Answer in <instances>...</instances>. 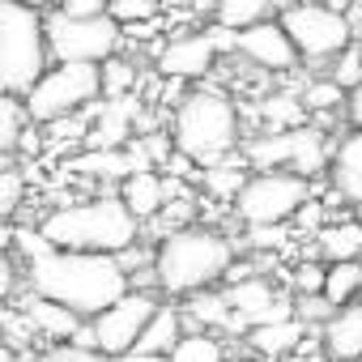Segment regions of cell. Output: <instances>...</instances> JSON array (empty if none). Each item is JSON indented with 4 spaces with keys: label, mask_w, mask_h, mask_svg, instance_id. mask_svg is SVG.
I'll return each instance as SVG.
<instances>
[{
    "label": "cell",
    "mask_w": 362,
    "mask_h": 362,
    "mask_svg": "<svg viewBox=\"0 0 362 362\" xmlns=\"http://www.w3.org/2000/svg\"><path fill=\"white\" fill-rule=\"evenodd\" d=\"M22 286L64 303L81 320L98 315L128 290V273L119 256L111 252H69V247H47L43 256L22 264Z\"/></svg>",
    "instance_id": "1"
},
{
    "label": "cell",
    "mask_w": 362,
    "mask_h": 362,
    "mask_svg": "<svg viewBox=\"0 0 362 362\" xmlns=\"http://www.w3.org/2000/svg\"><path fill=\"white\" fill-rule=\"evenodd\" d=\"M235 260V243L205 222L175 226L153 239V286L162 298H188L205 286H222Z\"/></svg>",
    "instance_id": "2"
},
{
    "label": "cell",
    "mask_w": 362,
    "mask_h": 362,
    "mask_svg": "<svg viewBox=\"0 0 362 362\" xmlns=\"http://www.w3.org/2000/svg\"><path fill=\"white\" fill-rule=\"evenodd\" d=\"M170 145L179 153H188L197 166H214L230 158L243 145V119H239L235 98L218 86L179 94L170 111Z\"/></svg>",
    "instance_id": "3"
},
{
    "label": "cell",
    "mask_w": 362,
    "mask_h": 362,
    "mask_svg": "<svg viewBox=\"0 0 362 362\" xmlns=\"http://www.w3.org/2000/svg\"><path fill=\"white\" fill-rule=\"evenodd\" d=\"M43 239L52 247H69V252H111L119 256L124 247H132L141 239V222L128 214V205L115 197H90V201H69L60 209H52L39 222Z\"/></svg>",
    "instance_id": "4"
},
{
    "label": "cell",
    "mask_w": 362,
    "mask_h": 362,
    "mask_svg": "<svg viewBox=\"0 0 362 362\" xmlns=\"http://www.w3.org/2000/svg\"><path fill=\"white\" fill-rule=\"evenodd\" d=\"M52 64L43 13L18 0H0V90L26 94Z\"/></svg>",
    "instance_id": "5"
},
{
    "label": "cell",
    "mask_w": 362,
    "mask_h": 362,
    "mask_svg": "<svg viewBox=\"0 0 362 362\" xmlns=\"http://www.w3.org/2000/svg\"><path fill=\"white\" fill-rule=\"evenodd\" d=\"M98 98H103L98 64H81V60H52L43 69V77L22 94L35 128L64 119V115H77V111H90Z\"/></svg>",
    "instance_id": "6"
},
{
    "label": "cell",
    "mask_w": 362,
    "mask_h": 362,
    "mask_svg": "<svg viewBox=\"0 0 362 362\" xmlns=\"http://www.w3.org/2000/svg\"><path fill=\"white\" fill-rule=\"evenodd\" d=\"M277 18H281V26L290 35L294 52H298V60L311 64V69H324L341 47H349L358 39L354 13L332 9L324 0H294V5L277 9Z\"/></svg>",
    "instance_id": "7"
},
{
    "label": "cell",
    "mask_w": 362,
    "mask_h": 362,
    "mask_svg": "<svg viewBox=\"0 0 362 362\" xmlns=\"http://www.w3.org/2000/svg\"><path fill=\"white\" fill-rule=\"evenodd\" d=\"M311 192H315V179H303L294 170H252L230 201V214L243 226H281L294 218V209Z\"/></svg>",
    "instance_id": "8"
},
{
    "label": "cell",
    "mask_w": 362,
    "mask_h": 362,
    "mask_svg": "<svg viewBox=\"0 0 362 362\" xmlns=\"http://www.w3.org/2000/svg\"><path fill=\"white\" fill-rule=\"evenodd\" d=\"M43 30H47V52L52 60H81V64H103L107 56L124 52V30L119 22H111L107 13L98 18H69L60 9L43 13Z\"/></svg>",
    "instance_id": "9"
},
{
    "label": "cell",
    "mask_w": 362,
    "mask_h": 362,
    "mask_svg": "<svg viewBox=\"0 0 362 362\" xmlns=\"http://www.w3.org/2000/svg\"><path fill=\"white\" fill-rule=\"evenodd\" d=\"M158 290H141V286H128L111 307H103L98 315H90V328H94V349H103L107 358H124L132 345H136V337H141V328H145V320L153 315V307H158Z\"/></svg>",
    "instance_id": "10"
},
{
    "label": "cell",
    "mask_w": 362,
    "mask_h": 362,
    "mask_svg": "<svg viewBox=\"0 0 362 362\" xmlns=\"http://www.w3.org/2000/svg\"><path fill=\"white\" fill-rule=\"evenodd\" d=\"M230 60H239V64H247V69H256V73H264V77H286V73H294V69L303 64L277 13H273V18H260V22H252V26H243L239 39H235V56H230Z\"/></svg>",
    "instance_id": "11"
},
{
    "label": "cell",
    "mask_w": 362,
    "mask_h": 362,
    "mask_svg": "<svg viewBox=\"0 0 362 362\" xmlns=\"http://www.w3.org/2000/svg\"><path fill=\"white\" fill-rule=\"evenodd\" d=\"M222 56L214 52L209 35L205 30H179V35H166L153 52V69L158 77L166 81H209L218 73Z\"/></svg>",
    "instance_id": "12"
},
{
    "label": "cell",
    "mask_w": 362,
    "mask_h": 362,
    "mask_svg": "<svg viewBox=\"0 0 362 362\" xmlns=\"http://www.w3.org/2000/svg\"><path fill=\"white\" fill-rule=\"evenodd\" d=\"M222 290H226L235 328H243V332H247L252 324H269V320L294 315V294H281L273 281H264V273L243 277V281H230V286H222Z\"/></svg>",
    "instance_id": "13"
},
{
    "label": "cell",
    "mask_w": 362,
    "mask_h": 362,
    "mask_svg": "<svg viewBox=\"0 0 362 362\" xmlns=\"http://www.w3.org/2000/svg\"><path fill=\"white\" fill-rule=\"evenodd\" d=\"M324 175H328V188L345 205H362V128H349L332 141V158Z\"/></svg>",
    "instance_id": "14"
},
{
    "label": "cell",
    "mask_w": 362,
    "mask_h": 362,
    "mask_svg": "<svg viewBox=\"0 0 362 362\" xmlns=\"http://www.w3.org/2000/svg\"><path fill=\"white\" fill-rule=\"evenodd\" d=\"M320 345L332 362H358L362 358V294L341 303L320 324Z\"/></svg>",
    "instance_id": "15"
},
{
    "label": "cell",
    "mask_w": 362,
    "mask_h": 362,
    "mask_svg": "<svg viewBox=\"0 0 362 362\" xmlns=\"http://www.w3.org/2000/svg\"><path fill=\"white\" fill-rule=\"evenodd\" d=\"M119 201L128 205V214L145 226V222H153L158 214H162V205H166V175L158 170V166H136V170H128L124 179H119Z\"/></svg>",
    "instance_id": "16"
},
{
    "label": "cell",
    "mask_w": 362,
    "mask_h": 362,
    "mask_svg": "<svg viewBox=\"0 0 362 362\" xmlns=\"http://www.w3.org/2000/svg\"><path fill=\"white\" fill-rule=\"evenodd\" d=\"M307 341V324L298 315H286V320H269V324H252L247 328V349L264 362H281L290 358L294 349H303Z\"/></svg>",
    "instance_id": "17"
},
{
    "label": "cell",
    "mask_w": 362,
    "mask_h": 362,
    "mask_svg": "<svg viewBox=\"0 0 362 362\" xmlns=\"http://www.w3.org/2000/svg\"><path fill=\"white\" fill-rule=\"evenodd\" d=\"M18 311L26 315V324L35 328V337H47V341H69V337L77 332V324H81V315H77V311H69L64 303L43 298V294H35V290H26V294H22Z\"/></svg>",
    "instance_id": "18"
},
{
    "label": "cell",
    "mask_w": 362,
    "mask_h": 362,
    "mask_svg": "<svg viewBox=\"0 0 362 362\" xmlns=\"http://www.w3.org/2000/svg\"><path fill=\"white\" fill-rule=\"evenodd\" d=\"M184 328H188V320H184V307H175V298H158V307H153V315L145 320V328H141V337H136V345L132 349H141V354H170V345L184 337Z\"/></svg>",
    "instance_id": "19"
},
{
    "label": "cell",
    "mask_w": 362,
    "mask_h": 362,
    "mask_svg": "<svg viewBox=\"0 0 362 362\" xmlns=\"http://www.w3.org/2000/svg\"><path fill=\"white\" fill-rule=\"evenodd\" d=\"M315 252L328 260H358L362 256V222L358 218H345V222H324L315 235Z\"/></svg>",
    "instance_id": "20"
},
{
    "label": "cell",
    "mask_w": 362,
    "mask_h": 362,
    "mask_svg": "<svg viewBox=\"0 0 362 362\" xmlns=\"http://www.w3.org/2000/svg\"><path fill=\"white\" fill-rule=\"evenodd\" d=\"M184 320L192 328H235V315H230V303H226V290L222 286H205L197 294H188V307H184Z\"/></svg>",
    "instance_id": "21"
},
{
    "label": "cell",
    "mask_w": 362,
    "mask_h": 362,
    "mask_svg": "<svg viewBox=\"0 0 362 362\" xmlns=\"http://www.w3.org/2000/svg\"><path fill=\"white\" fill-rule=\"evenodd\" d=\"M252 175V166L243 162V153L235 158H222V162H214V166H201V184H205V197L209 201H218V205H230L235 201V192L243 188V179Z\"/></svg>",
    "instance_id": "22"
},
{
    "label": "cell",
    "mask_w": 362,
    "mask_h": 362,
    "mask_svg": "<svg viewBox=\"0 0 362 362\" xmlns=\"http://www.w3.org/2000/svg\"><path fill=\"white\" fill-rule=\"evenodd\" d=\"M256 119H260V128L277 132V128H298V124H307L311 115H307L298 90H277V94H264V98H260Z\"/></svg>",
    "instance_id": "23"
},
{
    "label": "cell",
    "mask_w": 362,
    "mask_h": 362,
    "mask_svg": "<svg viewBox=\"0 0 362 362\" xmlns=\"http://www.w3.org/2000/svg\"><path fill=\"white\" fill-rule=\"evenodd\" d=\"M166 362H226V341L209 328H184L166 354Z\"/></svg>",
    "instance_id": "24"
},
{
    "label": "cell",
    "mask_w": 362,
    "mask_h": 362,
    "mask_svg": "<svg viewBox=\"0 0 362 362\" xmlns=\"http://www.w3.org/2000/svg\"><path fill=\"white\" fill-rule=\"evenodd\" d=\"M332 307L349 303L362 294V256L358 260H328L324 264V290H320Z\"/></svg>",
    "instance_id": "25"
},
{
    "label": "cell",
    "mask_w": 362,
    "mask_h": 362,
    "mask_svg": "<svg viewBox=\"0 0 362 362\" xmlns=\"http://www.w3.org/2000/svg\"><path fill=\"white\" fill-rule=\"evenodd\" d=\"M98 77H103V98H124V94H136L141 86V64L128 56V52H115L98 64Z\"/></svg>",
    "instance_id": "26"
},
{
    "label": "cell",
    "mask_w": 362,
    "mask_h": 362,
    "mask_svg": "<svg viewBox=\"0 0 362 362\" xmlns=\"http://www.w3.org/2000/svg\"><path fill=\"white\" fill-rule=\"evenodd\" d=\"M26 132H30V111H26L22 94H5V90H0V153L22 149Z\"/></svg>",
    "instance_id": "27"
},
{
    "label": "cell",
    "mask_w": 362,
    "mask_h": 362,
    "mask_svg": "<svg viewBox=\"0 0 362 362\" xmlns=\"http://www.w3.org/2000/svg\"><path fill=\"white\" fill-rule=\"evenodd\" d=\"M273 13H277L273 0H218L214 5V22H222L230 30H243V26L260 22V18H273Z\"/></svg>",
    "instance_id": "28"
},
{
    "label": "cell",
    "mask_w": 362,
    "mask_h": 362,
    "mask_svg": "<svg viewBox=\"0 0 362 362\" xmlns=\"http://www.w3.org/2000/svg\"><path fill=\"white\" fill-rule=\"evenodd\" d=\"M298 98L307 107V115H337L345 107V90L324 73V77H311L307 86H298Z\"/></svg>",
    "instance_id": "29"
},
{
    "label": "cell",
    "mask_w": 362,
    "mask_h": 362,
    "mask_svg": "<svg viewBox=\"0 0 362 362\" xmlns=\"http://www.w3.org/2000/svg\"><path fill=\"white\" fill-rule=\"evenodd\" d=\"M107 18L119 22V30L153 26L162 18V0H107Z\"/></svg>",
    "instance_id": "30"
},
{
    "label": "cell",
    "mask_w": 362,
    "mask_h": 362,
    "mask_svg": "<svg viewBox=\"0 0 362 362\" xmlns=\"http://www.w3.org/2000/svg\"><path fill=\"white\" fill-rule=\"evenodd\" d=\"M26 205V175L18 166H0V226L13 222Z\"/></svg>",
    "instance_id": "31"
},
{
    "label": "cell",
    "mask_w": 362,
    "mask_h": 362,
    "mask_svg": "<svg viewBox=\"0 0 362 362\" xmlns=\"http://www.w3.org/2000/svg\"><path fill=\"white\" fill-rule=\"evenodd\" d=\"M324 73H328V77H332V81H337L345 94H349V90L362 81V43L354 39L349 47H341V52H337V56L324 64Z\"/></svg>",
    "instance_id": "32"
},
{
    "label": "cell",
    "mask_w": 362,
    "mask_h": 362,
    "mask_svg": "<svg viewBox=\"0 0 362 362\" xmlns=\"http://www.w3.org/2000/svg\"><path fill=\"white\" fill-rule=\"evenodd\" d=\"M18 290H22V260L13 252V239L0 230V303L13 298Z\"/></svg>",
    "instance_id": "33"
},
{
    "label": "cell",
    "mask_w": 362,
    "mask_h": 362,
    "mask_svg": "<svg viewBox=\"0 0 362 362\" xmlns=\"http://www.w3.org/2000/svg\"><path fill=\"white\" fill-rule=\"evenodd\" d=\"M30 362H111L103 349H86V345H73V341H60V345H47L39 349Z\"/></svg>",
    "instance_id": "34"
},
{
    "label": "cell",
    "mask_w": 362,
    "mask_h": 362,
    "mask_svg": "<svg viewBox=\"0 0 362 362\" xmlns=\"http://www.w3.org/2000/svg\"><path fill=\"white\" fill-rule=\"evenodd\" d=\"M332 311H337V307H332L324 294H294V315H298L303 324H315V328H320Z\"/></svg>",
    "instance_id": "35"
},
{
    "label": "cell",
    "mask_w": 362,
    "mask_h": 362,
    "mask_svg": "<svg viewBox=\"0 0 362 362\" xmlns=\"http://www.w3.org/2000/svg\"><path fill=\"white\" fill-rule=\"evenodd\" d=\"M290 286H294V294H320V290H324V264H315V260L294 264Z\"/></svg>",
    "instance_id": "36"
},
{
    "label": "cell",
    "mask_w": 362,
    "mask_h": 362,
    "mask_svg": "<svg viewBox=\"0 0 362 362\" xmlns=\"http://www.w3.org/2000/svg\"><path fill=\"white\" fill-rule=\"evenodd\" d=\"M52 9H60L69 18H98V13H107V0H56Z\"/></svg>",
    "instance_id": "37"
},
{
    "label": "cell",
    "mask_w": 362,
    "mask_h": 362,
    "mask_svg": "<svg viewBox=\"0 0 362 362\" xmlns=\"http://www.w3.org/2000/svg\"><path fill=\"white\" fill-rule=\"evenodd\" d=\"M341 111H345V124H349V128H362V81L345 94V107H341Z\"/></svg>",
    "instance_id": "38"
},
{
    "label": "cell",
    "mask_w": 362,
    "mask_h": 362,
    "mask_svg": "<svg viewBox=\"0 0 362 362\" xmlns=\"http://www.w3.org/2000/svg\"><path fill=\"white\" fill-rule=\"evenodd\" d=\"M119 362H166V358H162V354H141V349H128Z\"/></svg>",
    "instance_id": "39"
},
{
    "label": "cell",
    "mask_w": 362,
    "mask_h": 362,
    "mask_svg": "<svg viewBox=\"0 0 362 362\" xmlns=\"http://www.w3.org/2000/svg\"><path fill=\"white\" fill-rule=\"evenodd\" d=\"M18 5H26V9H39V13H47L56 0H18Z\"/></svg>",
    "instance_id": "40"
},
{
    "label": "cell",
    "mask_w": 362,
    "mask_h": 362,
    "mask_svg": "<svg viewBox=\"0 0 362 362\" xmlns=\"http://www.w3.org/2000/svg\"><path fill=\"white\" fill-rule=\"evenodd\" d=\"M0 362H18V349L9 341H0Z\"/></svg>",
    "instance_id": "41"
},
{
    "label": "cell",
    "mask_w": 362,
    "mask_h": 362,
    "mask_svg": "<svg viewBox=\"0 0 362 362\" xmlns=\"http://www.w3.org/2000/svg\"><path fill=\"white\" fill-rule=\"evenodd\" d=\"M226 362H264V358H226Z\"/></svg>",
    "instance_id": "42"
},
{
    "label": "cell",
    "mask_w": 362,
    "mask_h": 362,
    "mask_svg": "<svg viewBox=\"0 0 362 362\" xmlns=\"http://www.w3.org/2000/svg\"><path fill=\"white\" fill-rule=\"evenodd\" d=\"M354 18H362V0H354Z\"/></svg>",
    "instance_id": "43"
},
{
    "label": "cell",
    "mask_w": 362,
    "mask_h": 362,
    "mask_svg": "<svg viewBox=\"0 0 362 362\" xmlns=\"http://www.w3.org/2000/svg\"><path fill=\"white\" fill-rule=\"evenodd\" d=\"M273 5H277V9H286V5H294V0H273Z\"/></svg>",
    "instance_id": "44"
},
{
    "label": "cell",
    "mask_w": 362,
    "mask_h": 362,
    "mask_svg": "<svg viewBox=\"0 0 362 362\" xmlns=\"http://www.w3.org/2000/svg\"><path fill=\"white\" fill-rule=\"evenodd\" d=\"M354 209H358V222H362V205H354Z\"/></svg>",
    "instance_id": "45"
},
{
    "label": "cell",
    "mask_w": 362,
    "mask_h": 362,
    "mask_svg": "<svg viewBox=\"0 0 362 362\" xmlns=\"http://www.w3.org/2000/svg\"><path fill=\"white\" fill-rule=\"evenodd\" d=\"M358 362H362V358H358Z\"/></svg>",
    "instance_id": "46"
}]
</instances>
